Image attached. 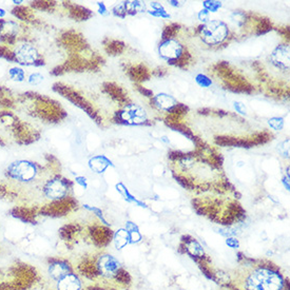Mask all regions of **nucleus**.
<instances>
[{
	"mask_svg": "<svg viewBox=\"0 0 290 290\" xmlns=\"http://www.w3.org/2000/svg\"><path fill=\"white\" fill-rule=\"evenodd\" d=\"M85 268L81 273L83 278L92 280L95 284L113 286L122 290H129L132 279L129 272L123 267L117 258L107 252L94 254L87 261H83L78 269Z\"/></svg>",
	"mask_w": 290,
	"mask_h": 290,
	"instance_id": "obj_2",
	"label": "nucleus"
},
{
	"mask_svg": "<svg viewBox=\"0 0 290 290\" xmlns=\"http://www.w3.org/2000/svg\"><path fill=\"white\" fill-rule=\"evenodd\" d=\"M9 75L11 77V80L14 82H23L26 80V73L21 68L15 67L12 68L9 71Z\"/></svg>",
	"mask_w": 290,
	"mask_h": 290,
	"instance_id": "obj_11",
	"label": "nucleus"
},
{
	"mask_svg": "<svg viewBox=\"0 0 290 290\" xmlns=\"http://www.w3.org/2000/svg\"><path fill=\"white\" fill-rule=\"evenodd\" d=\"M0 58H3L7 61H15V53L9 49V46L4 44H0Z\"/></svg>",
	"mask_w": 290,
	"mask_h": 290,
	"instance_id": "obj_13",
	"label": "nucleus"
},
{
	"mask_svg": "<svg viewBox=\"0 0 290 290\" xmlns=\"http://www.w3.org/2000/svg\"><path fill=\"white\" fill-rule=\"evenodd\" d=\"M83 290H122L113 286H109V285H104V284H95L93 283L92 285L85 286Z\"/></svg>",
	"mask_w": 290,
	"mask_h": 290,
	"instance_id": "obj_14",
	"label": "nucleus"
},
{
	"mask_svg": "<svg viewBox=\"0 0 290 290\" xmlns=\"http://www.w3.org/2000/svg\"><path fill=\"white\" fill-rule=\"evenodd\" d=\"M55 6V2L53 1H33L31 2V7L39 11H49Z\"/></svg>",
	"mask_w": 290,
	"mask_h": 290,
	"instance_id": "obj_12",
	"label": "nucleus"
},
{
	"mask_svg": "<svg viewBox=\"0 0 290 290\" xmlns=\"http://www.w3.org/2000/svg\"><path fill=\"white\" fill-rule=\"evenodd\" d=\"M42 81H43V76L41 73H37V72L36 73H32V74H31L29 76V78H28L29 83L30 84H33V85L41 83Z\"/></svg>",
	"mask_w": 290,
	"mask_h": 290,
	"instance_id": "obj_15",
	"label": "nucleus"
},
{
	"mask_svg": "<svg viewBox=\"0 0 290 290\" xmlns=\"http://www.w3.org/2000/svg\"><path fill=\"white\" fill-rule=\"evenodd\" d=\"M225 290H228V289H225Z\"/></svg>",
	"mask_w": 290,
	"mask_h": 290,
	"instance_id": "obj_17",
	"label": "nucleus"
},
{
	"mask_svg": "<svg viewBox=\"0 0 290 290\" xmlns=\"http://www.w3.org/2000/svg\"><path fill=\"white\" fill-rule=\"evenodd\" d=\"M15 53V59L16 62L22 66H35L41 67L44 65L43 58L39 55L37 50L32 44L23 43L19 45Z\"/></svg>",
	"mask_w": 290,
	"mask_h": 290,
	"instance_id": "obj_5",
	"label": "nucleus"
},
{
	"mask_svg": "<svg viewBox=\"0 0 290 290\" xmlns=\"http://www.w3.org/2000/svg\"><path fill=\"white\" fill-rule=\"evenodd\" d=\"M203 42L209 45H217L224 42L229 35V27L221 20H212L202 28Z\"/></svg>",
	"mask_w": 290,
	"mask_h": 290,
	"instance_id": "obj_4",
	"label": "nucleus"
},
{
	"mask_svg": "<svg viewBox=\"0 0 290 290\" xmlns=\"http://www.w3.org/2000/svg\"><path fill=\"white\" fill-rule=\"evenodd\" d=\"M12 14L21 21L34 23V13L32 10H30L29 7L16 6L12 10Z\"/></svg>",
	"mask_w": 290,
	"mask_h": 290,
	"instance_id": "obj_8",
	"label": "nucleus"
},
{
	"mask_svg": "<svg viewBox=\"0 0 290 290\" xmlns=\"http://www.w3.org/2000/svg\"><path fill=\"white\" fill-rule=\"evenodd\" d=\"M42 167L30 161H16L12 163L5 170L6 177L11 181L21 184H30L38 177Z\"/></svg>",
	"mask_w": 290,
	"mask_h": 290,
	"instance_id": "obj_3",
	"label": "nucleus"
},
{
	"mask_svg": "<svg viewBox=\"0 0 290 290\" xmlns=\"http://www.w3.org/2000/svg\"><path fill=\"white\" fill-rule=\"evenodd\" d=\"M269 124L276 130H281L284 126V122L282 119H279V117H276V119H271L269 121Z\"/></svg>",
	"mask_w": 290,
	"mask_h": 290,
	"instance_id": "obj_16",
	"label": "nucleus"
},
{
	"mask_svg": "<svg viewBox=\"0 0 290 290\" xmlns=\"http://www.w3.org/2000/svg\"><path fill=\"white\" fill-rule=\"evenodd\" d=\"M155 101H156V104L159 105V107L161 109L167 110V111H169V110H171L172 108L175 107L177 105L175 99H173L171 96L165 95V94H162V95L156 96Z\"/></svg>",
	"mask_w": 290,
	"mask_h": 290,
	"instance_id": "obj_9",
	"label": "nucleus"
},
{
	"mask_svg": "<svg viewBox=\"0 0 290 290\" xmlns=\"http://www.w3.org/2000/svg\"><path fill=\"white\" fill-rule=\"evenodd\" d=\"M109 165V161L104 158V156H96L90 161V166L93 170L97 172H101L106 169V167Z\"/></svg>",
	"mask_w": 290,
	"mask_h": 290,
	"instance_id": "obj_10",
	"label": "nucleus"
},
{
	"mask_svg": "<svg viewBox=\"0 0 290 290\" xmlns=\"http://www.w3.org/2000/svg\"><path fill=\"white\" fill-rule=\"evenodd\" d=\"M228 274V290H288V282L281 268L266 258L241 256L237 267Z\"/></svg>",
	"mask_w": 290,
	"mask_h": 290,
	"instance_id": "obj_1",
	"label": "nucleus"
},
{
	"mask_svg": "<svg viewBox=\"0 0 290 290\" xmlns=\"http://www.w3.org/2000/svg\"><path fill=\"white\" fill-rule=\"evenodd\" d=\"M75 270L74 265H72L68 260L65 258H54L48 265L46 274H48V282H51L53 285L57 281L67 276L68 273Z\"/></svg>",
	"mask_w": 290,
	"mask_h": 290,
	"instance_id": "obj_7",
	"label": "nucleus"
},
{
	"mask_svg": "<svg viewBox=\"0 0 290 290\" xmlns=\"http://www.w3.org/2000/svg\"><path fill=\"white\" fill-rule=\"evenodd\" d=\"M13 133L14 137L19 145H30L41 137V134L29 124L19 121L17 117L14 120L13 124Z\"/></svg>",
	"mask_w": 290,
	"mask_h": 290,
	"instance_id": "obj_6",
	"label": "nucleus"
}]
</instances>
